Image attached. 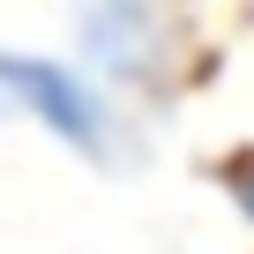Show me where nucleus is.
Listing matches in <instances>:
<instances>
[{
  "instance_id": "obj_2",
  "label": "nucleus",
  "mask_w": 254,
  "mask_h": 254,
  "mask_svg": "<svg viewBox=\"0 0 254 254\" xmlns=\"http://www.w3.org/2000/svg\"><path fill=\"white\" fill-rule=\"evenodd\" d=\"M75 30H82V67L120 105H165L187 67V38L165 0H82Z\"/></svg>"
},
{
  "instance_id": "obj_3",
  "label": "nucleus",
  "mask_w": 254,
  "mask_h": 254,
  "mask_svg": "<svg viewBox=\"0 0 254 254\" xmlns=\"http://www.w3.org/2000/svg\"><path fill=\"white\" fill-rule=\"evenodd\" d=\"M217 180H224V194H232V209L254 224V150H232L224 165H217Z\"/></svg>"
},
{
  "instance_id": "obj_1",
  "label": "nucleus",
  "mask_w": 254,
  "mask_h": 254,
  "mask_svg": "<svg viewBox=\"0 0 254 254\" xmlns=\"http://www.w3.org/2000/svg\"><path fill=\"white\" fill-rule=\"evenodd\" d=\"M0 120H30L82 165H120L127 150V105L60 53H0Z\"/></svg>"
}]
</instances>
